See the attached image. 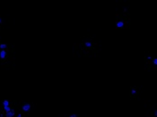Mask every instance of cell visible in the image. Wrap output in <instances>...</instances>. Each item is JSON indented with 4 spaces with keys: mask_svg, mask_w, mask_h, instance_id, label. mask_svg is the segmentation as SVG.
Returning <instances> with one entry per match:
<instances>
[{
    "mask_svg": "<svg viewBox=\"0 0 157 117\" xmlns=\"http://www.w3.org/2000/svg\"><path fill=\"white\" fill-rule=\"evenodd\" d=\"M75 56L83 57H97L101 53V44L90 35L83 36L79 41L73 45Z\"/></svg>",
    "mask_w": 157,
    "mask_h": 117,
    "instance_id": "obj_1",
    "label": "cell"
},
{
    "mask_svg": "<svg viewBox=\"0 0 157 117\" xmlns=\"http://www.w3.org/2000/svg\"><path fill=\"white\" fill-rule=\"evenodd\" d=\"M142 90V88L140 86H133L129 88V97L131 99H135L137 97V96L140 94Z\"/></svg>",
    "mask_w": 157,
    "mask_h": 117,
    "instance_id": "obj_6",
    "label": "cell"
},
{
    "mask_svg": "<svg viewBox=\"0 0 157 117\" xmlns=\"http://www.w3.org/2000/svg\"><path fill=\"white\" fill-rule=\"evenodd\" d=\"M60 117H83V116H81L80 115H77V114H73V115H69V114H67V115H62Z\"/></svg>",
    "mask_w": 157,
    "mask_h": 117,
    "instance_id": "obj_11",
    "label": "cell"
},
{
    "mask_svg": "<svg viewBox=\"0 0 157 117\" xmlns=\"http://www.w3.org/2000/svg\"><path fill=\"white\" fill-rule=\"evenodd\" d=\"M145 71H155L157 70V59L153 57L150 53L146 52L145 55Z\"/></svg>",
    "mask_w": 157,
    "mask_h": 117,
    "instance_id": "obj_5",
    "label": "cell"
},
{
    "mask_svg": "<svg viewBox=\"0 0 157 117\" xmlns=\"http://www.w3.org/2000/svg\"><path fill=\"white\" fill-rule=\"evenodd\" d=\"M15 117H25V116H24L23 113H21L19 110H17V113H16V115H15Z\"/></svg>",
    "mask_w": 157,
    "mask_h": 117,
    "instance_id": "obj_12",
    "label": "cell"
},
{
    "mask_svg": "<svg viewBox=\"0 0 157 117\" xmlns=\"http://www.w3.org/2000/svg\"><path fill=\"white\" fill-rule=\"evenodd\" d=\"M17 107H16V100H15V102H14V105L12 107V109L10 110V111H8V112H6V113H5L6 114V117H15V115H16V113H17Z\"/></svg>",
    "mask_w": 157,
    "mask_h": 117,
    "instance_id": "obj_9",
    "label": "cell"
},
{
    "mask_svg": "<svg viewBox=\"0 0 157 117\" xmlns=\"http://www.w3.org/2000/svg\"><path fill=\"white\" fill-rule=\"evenodd\" d=\"M145 117H157V110L155 105H149V110L145 114Z\"/></svg>",
    "mask_w": 157,
    "mask_h": 117,
    "instance_id": "obj_8",
    "label": "cell"
},
{
    "mask_svg": "<svg viewBox=\"0 0 157 117\" xmlns=\"http://www.w3.org/2000/svg\"><path fill=\"white\" fill-rule=\"evenodd\" d=\"M35 104L27 100H16V107L17 109L24 114L25 117H30L32 109L34 107Z\"/></svg>",
    "mask_w": 157,
    "mask_h": 117,
    "instance_id": "obj_4",
    "label": "cell"
},
{
    "mask_svg": "<svg viewBox=\"0 0 157 117\" xmlns=\"http://www.w3.org/2000/svg\"><path fill=\"white\" fill-rule=\"evenodd\" d=\"M0 117H6V114H5V112L0 108Z\"/></svg>",
    "mask_w": 157,
    "mask_h": 117,
    "instance_id": "obj_13",
    "label": "cell"
},
{
    "mask_svg": "<svg viewBox=\"0 0 157 117\" xmlns=\"http://www.w3.org/2000/svg\"><path fill=\"white\" fill-rule=\"evenodd\" d=\"M0 63L2 67L6 68V67H12L14 68V56L11 52L0 50Z\"/></svg>",
    "mask_w": 157,
    "mask_h": 117,
    "instance_id": "obj_2",
    "label": "cell"
},
{
    "mask_svg": "<svg viewBox=\"0 0 157 117\" xmlns=\"http://www.w3.org/2000/svg\"><path fill=\"white\" fill-rule=\"evenodd\" d=\"M115 27L119 30L128 29L130 27V15H126L116 12Z\"/></svg>",
    "mask_w": 157,
    "mask_h": 117,
    "instance_id": "obj_3",
    "label": "cell"
},
{
    "mask_svg": "<svg viewBox=\"0 0 157 117\" xmlns=\"http://www.w3.org/2000/svg\"><path fill=\"white\" fill-rule=\"evenodd\" d=\"M0 50H4V51H7V52H11L14 53L15 51V47L12 44H8V43H5L3 41L0 40Z\"/></svg>",
    "mask_w": 157,
    "mask_h": 117,
    "instance_id": "obj_7",
    "label": "cell"
},
{
    "mask_svg": "<svg viewBox=\"0 0 157 117\" xmlns=\"http://www.w3.org/2000/svg\"><path fill=\"white\" fill-rule=\"evenodd\" d=\"M14 103V100H10V99H5V100H2L1 101V104H0V107H5V106H11L13 105Z\"/></svg>",
    "mask_w": 157,
    "mask_h": 117,
    "instance_id": "obj_10",
    "label": "cell"
}]
</instances>
